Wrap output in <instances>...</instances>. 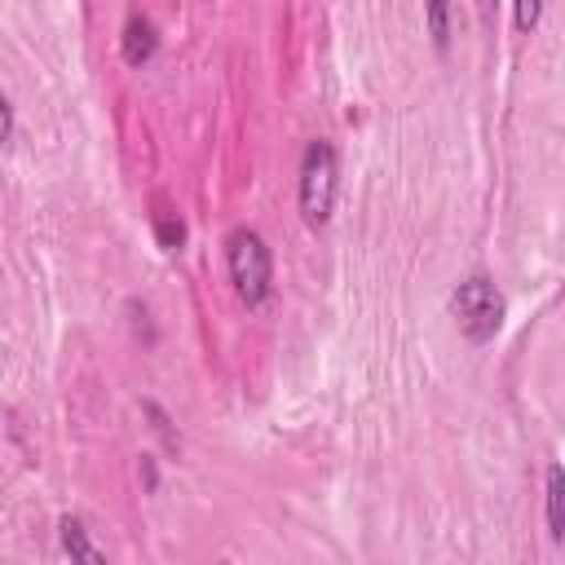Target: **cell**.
<instances>
[{"label": "cell", "mask_w": 565, "mask_h": 565, "mask_svg": "<svg viewBox=\"0 0 565 565\" xmlns=\"http://www.w3.org/2000/svg\"><path fill=\"white\" fill-rule=\"evenodd\" d=\"M450 309H455L459 331H463L472 344L494 340V331L503 327V296H499V287H494L490 274H468V278L455 287Z\"/></svg>", "instance_id": "cell-2"}, {"label": "cell", "mask_w": 565, "mask_h": 565, "mask_svg": "<svg viewBox=\"0 0 565 565\" xmlns=\"http://www.w3.org/2000/svg\"><path fill=\"white\" fill-rule=\"evenodd\" d=\"M225 265H230V282L243 296V305L247 309H260L269 300V287H274V260H269L265 238L256 230H247V225L230 230V238H225Z\"/></svg>", "instance_id": "cell-1"}, {"label": "cell", "mask_w": 565, "mask_h": 565, "mask_svg": "<svg viewBox=\"0 0 565 565\" xmlns=\"http://www.w3.org/2000/svg\"><path fill=\"white\" fill-rule=\"evenodd\" d=\"M141 468H146V490H154V481H159V477H154V463H150V455L141 459Z\"/></svg>", "instance_id": "cell-11"}, {"label": "cell", "mask_w": 565, "mask_h": 565, "mask_svg": "<svg viewBox=\"0 0 565 565\" xmlns=\"http://www.w3.org/2000/svg\"><path fill=\"white\" fill-rule=\"evenodd\" d=\"M424 18H428V26H433L437 49H446V44H450V9H446V4H428Z\"/></svg>", "instance_id": "cell-8"}, {"label": "cell", "mask_w": 565, "mask_h": 565, "mask_svg": "<svg viewBox=\"0 0 565 565\" xmlns=\"http://www.w3.org/2000/svg\"><path fill=\"white\" fill-rule=\"evenodd\" d=\"M154 49H159V31H154V22H150L146 13H128L124 35H119V53H124V62H128V66H141V62L154 57Z\"/></svg>", "instance_id": "cell-4"}, {"label": "cell", "mask_w": 565, "mask_h": 565, "mask_svg": "<svg viewBox=\"0 0 565 565\" xmlns=\"http://www.w3.org/2000/svg\"><path fill=\"white\" fill-rule=\"evenodd\" d=\"M547 534L556 543L565 539V477H561V463L547 468Z\"/></svg>", "instance_id": "cell-6"}, {"label": "cell", "mask_w": 565, "mask_h": 565, "mask_svg": "<svg viewBox=\"0 0 565 565\" xmlns=\"http://www.w3.org/2000/svg\"><path fill=\"white\" fill-rule=\"evenodd\" d=\"M335 203V150L331 141H309L300 154V216L309 225H327Z\"/></svg>", "instance_id": "cell-3"}, {"label": "cell", "mask_w": 565, "mask_h": 565, "mask_svg": "<svg viewBox=\"0 0 565 565\" xmlns=\"http://www.w3.org/2000/svg\"><path fill=\"white\" fill-rule=\"evenodd\" d=\"M57 530H62V547H66L71 565H106V556L93 547V539H88V530H84L79 516H62Z\"/></svg>", "instance_id": "cell-5"}, {"label": "cell", "mask_w": 565, "mask_h": 565, "mask_svg": "<svg viewBox=\"0 0 565 565\" xmlns=\"http://www.w3.org/2000/svg\"><path fill=\"white\" fill-rule=\"evenodd\" d=\"M154 238H159L163 252H181V243H185V225H181V216L159 212V216H154Z\"/></svg>", "instance_id": "cell-7"}, {"label": "cell", "mask_w": 565, "mask_h": 565, "mask_svg": "<svg viewBox=\"0 0 565 565\" xmlns=\"http://www.w3.org/2000/svg\"><path fill=\"white\" fill-rule=\"evenodd\" d=\"M539 13H543V4H539V0H521V4L512 9V22H516L521 31H530V26L539 22Z\"/></svg>", "instance_id": "cell-9"}, {"label": "cell", "mask_w": 565, "mask_h": 565, "mask_svg": "<svg viewBox=\"0 0 565 565\" xmlns=\"http://www.w3.org/2000/svg\"><path fill=\"white\" fill-rule=\"evenodd\" d=\"M9 141H13V106H9V97L0 88V146H9Z\"/></svg>", "instance_id": "cell-10"}]
</instances>
